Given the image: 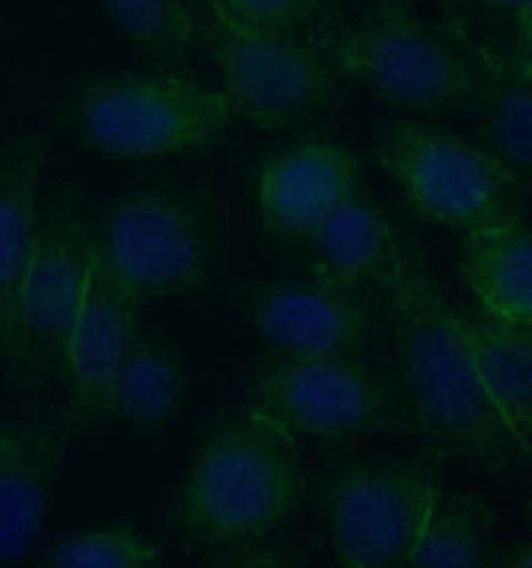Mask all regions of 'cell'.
Segmentation results:
<instances>
[{
    "mask_svg": "<svg viewBox=\"0 0 532 568\" xmlns=\"http://www.w3.org/2000/svg\"><path fill=\"white\" fill-rule=\"evenodd\" d=\"M387 373L429 455L503 477L531 465L532 445L507 423L474 369L457 305L434 275L423 245L405 235L379 292Z\"/></svg>",
    "mask_w": 532,
    "mask_h": 568,
    "instance_id": "cell-1",
    "label": "cell"
},
{
    "mask_svg": "<svg viewBox=\"0 0 532 568\" xmlns=\"http://www.w3.org/2000/svg\"><path fill=\"white\" fill-rule=\"evenodd\" d=\"M306 495L296 439L247 405L207 423L170 505L168 525L214 562L264 565Z\"/></svg>",
    "mask_w": 532,
    "mask_h": 568,
    "instance_id": "cell-2",
    "label": "cell"
},
{
    "mask_svg": "<svg viewBox=\"0 0 532 568\" xmlns=\"http://www.w3.org/2000/svg\"><path fill=\"white\" fill-rule=\"evenodd\" d=\"M316 40L344 84L397 114H473L493 82L481 44L453 29L427 27L411 7L337 17Z\"/></svg>",
    "mask_w": 532,
    "mask_h": 568,
    "instance_id": "cell-3",
    "label": "cell"
},
{
    "mask_svg": "<svg viewBox=\"0 0 532 568\" xmlns=\"http://www.w3.org/2000/svg\"><path fill=\"white\" fill-rule=\"evenodd\" d=\"M92 250L140 305L204 292L224 262V207L194 184L132 187L90 214Z\"/></svg>",
    "mask_w": 532,
    "mask_h": 568,
    "instance_id": "cell-4",
    "label": "cell"
},
{
    "mask_svg": "<svg viewBox=\"0 0 532 568\" xmlns=\"http://www.w3.org/2000/svg\"><path fill=\"white\" fill-rule=\"evenodd\" d=\"M237 124L219 90L187 72L156 69L90 77L64 114L84 152L122 164L206 156Z\"/></svg>",
    "mask_w": 532,
    "mask_h": 568,
    "instance_id": "cell-5",
    "label": "cell"
},
{
    "mask_svg": "<svg viewBox=\"0 0 532 568\" xmlns=\"http://www.w3.org/2000/svg\"><path fill=\"white\" fill-rule=\"evenodd\" d=\"M367 154L424 226L459 235L529 214L531 182L434 118L397 112L375 118L367 128Z\"/></svg>",
    "mask_w": 532,
    "mask_h": 568,
    "instance_id": "cell-6",
    "label": "cell"
},
{
    "mask_svg": "<svg viewBox=\"0 0 532 568\" xmlns=\"http://www.w3.org/2000/svg\"><path fill=\"white\" fill-rule=\"evenodd\" d=\"M204 59L237 122L259 136L309 132L341 97L344 80L316 37L259 29L217 0L204 4Z\"/></svg>",
    "mask_w": 532,
    "mask_h": 568,
    "instance_id": "cell-7",
    "label": "cell"
},
{
    "mask_svg": "<svg viewBox=\"0 0 532 568\" xmlns=\"http://www.w3.org/2000/svg\"><path fill=\"white\" fill-rule=\"evenodd\" d=\"M441 460L415 455H341L314 480L317 517L341 567H409L434 495Z\"/></svg>",
    "mask_w": 532,
    "mask_h": 568,
    "instance_id": "cell-8",
    "label": "cell"
},
{
    "mask_svg": "<svg viewBox=\"0 0 532 568\" xmlns=\"http://www.w3.org/2000/svg\"><path fill=\"white\" fill-rule=\"evenodd\" d=\"M249 407L297 443L415 437L385 367L351 359H276L247 372Z\"/></svg>",
    "mask_w": 532,
    "mask_h": 568,
    "instance_id": "cell-9",
    "label": "cell"
},
{
    "mask_svg": "<svg viewBox=\"0 0 532 568\" xmlns=\"http://www.w3.org/2000/svg\"><path fill=\"white\" fill-rule=\"evenodd\" d=\"M237 304L267 357L374 362L385 343L379 295L309 275L247 282Z\"/></svg>",
    "mask_w": 532,
    "mask_h": 568,
    "instance_id": "cell-10",
    "label": "cell"
},
{
    "mask_svg": "<svg viewBox=\"0 0 532 568\" xmlns=\"http://www.w3.org/2000/svg\"><path fill=\"white\" fill-rule=\"evenodd\" d=\"M90 214L89 197L76 184H60L40 196L39 242L27 287L30 392L62 387L89 275Z\"/></svg>",
    "mask_w": 532,
    "mask_h": 568,
    "instance_id": "cell-11",
    "label": "cell"
},
{
    "mask_svg": "<svg viewBox=\"0 0 532 568\" xmlns=\"http://www.w3.org/2000/svg\"><path fill=\"white\" fill-rule=\"evenodd\" d=\"M361 190L365 162L354 148L317 132L287 136L252 168L254 227L267 244L296 252Z\"/></svg>",
    "mask_w": 532,
    "mask_h": 568,
    "instance_id": "cell-12",
    "label": "cell"
},
{
    "mask_svg": "<svg viewBox=\"0 0 532 568\" xmlns=\"http://www.w3.org/2000/svg\"><path fill=\"white\" fill-rule=\"evenodd\" d=\"M39 134L0 146V365L9 389L30 392L27 287L39 242Z\"/></svg>",
    "mask_w": 532,
    "mask_h": 568,
    "instance_id": "cell-13",
    "label": "cell"
},
{
    "mask_svg": "<svg viewBox=\"0 0 532 568\" xmlns=\"http://www.w3.org/2000/svg\"><path fill=\"white\" fill-rule=\"evenodd\" d=\"M142 312L144 307L110 277L92 250L84 297L70 335L62 377L66 397L62 412L74 429L96 432L110 423L112 385L130 337L142 322Z\"/></svg>",
    "mask_w": 532,
    "mask_h": 568,
    "instance_id": "cell-14",
    "label": "cell"
},
{
    "mask_svg": "<svg viewBox=\"0 0 532 568\" xmlns=\"http://www.w3.org/2000/svg\"><path fill=\"white\" fill-rule=\"evenodd\" d=\"M72 432L64 412L0 419V560L24 559L39 537Z\"/></svg>",
    "mask_w": 532,
    "mask_h": 568,
    "instance_id": "cell-15",
    "label": "cell"
},
{
    "mask_svg": "<svg viewBox=\"0 0 532 568\" xmlns=\"http://www.w3.org/2000/svg\"><path fill=\"white\" fill-rule=\"evenodd\" d=\"M405 235L393 212L361 190L297 247L301 275L379 295L401 254Z\"/></svg>",
    "mask_w": 532,
    "mask_h": 568,
    "instance_id": "cell-16",
    "label": "cell"
},
{
    "mask_svg": "<svg viewBox=\"0 0 532 568\" xmlns=\"http://www.w3.org/2000/svg\"><path fill=\"white\" fill-rule=\"evenodd\" d=\"M457 270L474 310L499 324L532 329V232L513 214L459 234Z\"/></svg>",
    "mask_w": 532,
    "mask_h": 568,
    "instance_id": "cell-17",
    "label": "cell"
},
{
    "mask_svg": "<svg viewBox=\"0 0 532 568\" xmlns=\"http://www.w3.org/2000/svg\"><path fill=\"white\" fill-rule=\"evenodd\" d=\"M190 379L174 335L140 322L130 337L110 393V422L156 429L177 422L186 409Z\"/></svg>",
    "mask_w": 532,
    "mask_h": 568,
    "instance_id": "cell-18",
    "label": "cell"
},
{
    "mask_svg": "<svg viewBox=\"0 0 532 568\" xmlns=\"http://www.w3.org/2000/svg\"><path fill=\"white\" fill-rule=\"evenodd\" d=\"M493 82L477 106L473 140L524 182L532 176V57L526 47H487Z\"/></svg>",
    "mask_w": 532,
    "mask_h": 568,
    "instance_id": "cell-19",
    "label": "cell"
},
{
    "mask_svg": "<svg viewBox=\"0 0 532 568\" xmlns=\"http://www.w3.org/2000/svg\"><path fill=\"white\" fill-rule=\"evenodd\" d=\"M457 315L484 389L511 429L532 445V329L499 324L477 310L457 307Z\"/></svg>",
    "mask_w": 532,
    "mask_h": 568,
    "instance_id": "cell-20",
    "label": "cell"
},
{
    "mask_svg": "<svg viewBox=\"0 0 532 568\" xmlns=\"http://www.w3.org/2000/svg\"><path fill=\"white\" fill-rule=\"evenodd\" d=\"M100 2L122 40L150 69L192 74L204 59V4L197 0Z\"/></svg>",
    "mask_w": 532,
    "mask_h": 568,
    "instance_id": "cell-21",
    "label": "cell"
},
{
    "mask_svg": "<svg viewBox=\"0 0 532 568\" xmlns=\"http://www.w3.org/2000/svg\"><path fill=\"white\" fill-rule=\"evenodd\" d=\"M499 549L493 507L443 480L409 567H494Z\"/></svg>",
    "mask_w": 532,
    "mask_h": 568,
    "instance_id": "cell-22",
    "label": "cell"
},
{
    "mask_svg": "<svg viewBox=\"0 0 532 568\" xmlns=\"http://www.w3.org/2000/svg\"><path fill=\"white\" fill-rule=\"evenodd\" d=\"M40 567L59 568H156L166 555L132 523H114L72 532L40 552Z\"/></svg>",
    "mask_w": 532,
    "mask_h": 568,
    "instance_id": "cell-23",
    "label": "cell"
},
{
    "mask_svg": "<svg viewBox=\"0 0 532 568\" xmlns=\"http://www.w3.org/2000/svg\"><path fill=\"white\" fill-rule=\"evenodd\" d=\"M236 19L259 29L317 37L339 17L337 0H217Z\"/></svg>",
    "mask_w": 532,
    "mask_h": 568,
    "instance_id": "cell-24",
    "label": "cell"
},
{
    "mask_svg": "<svg viewBox=\"0 0 532 568\" xmlns=\"http://www.w3.org/2000/svg\"><path fill=\"white\" fill-rule=\"evenodd\" d=\"M444 4L457 32L501 29L519 42H531L532 0H444Z\"/></svg>",
    "mask_w": 532,
    "mask_h": 568,
    "instance_id": "cell-25",
    "label": "cell"
},
{
    "mask_svg": "<svg viewBox=\"0 0 532 568\" xmlns=\"http://www.w3.org/2000/svg\"><path fill=\"white\" fill-rule=\"evenodd\" d=\"M532 550L529 542H516L511 547H501L494 567L529 568L532 562Z\"/></svg>",
    "mask_w": 532,
    "mask_h": 568,
    "instance_id": "cell-26",
    "label": "cell"
},
{
    "mask_svg": "<svg viewBox=\"0 0 532 568\" xmlns=\"http://www.w3.org/2000/svg\"><path fill=\"white\" fill-rule=\"evenodd\" d=\"M361 9H405L409 0H355Z\"/></svg>",
    "mask_w": 532,
    "mask_h": 568,
    "instance_id": "cell-27",
    "label": "cell"
}]
</instances>
